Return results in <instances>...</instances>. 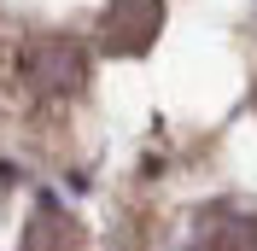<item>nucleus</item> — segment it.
<instances>
[{
    "label": "nucleus",
    "instance_id": "nucleus-1",
    "mask_svg": "<svg viewBox=\"0 0 257 251\" xmlns=\"http://www.w3.org/2000/svg\"><path fill=\"white\" fill-rule=\"evenodd\" d=\"M18 70L41 99H64L88 82V47L70 35H35L30 47L18 53Z\"/></svg>",
    "mask_w": 257,
    "mask_h": 251
},
{
    "label": "nucleus",
    "instance_id": "nucleus-3",
    "mask_svg": "<svg viewBox=\"0 0 257 251\" xmlns=\"http://www.w3.org/2000/svg\"><path fill=\"white\" fill-rule=\"evenodd\" d=\"M187 251H257V216H251V210H228V204H216V210L199 216Z\"/></svg>",
    "mask_w": 257,
    "mask_h": 251
},
{
    "label": "nucleus",
    "instance_id": "nucleus-4",
    "mask_svg": "<svg viewBox=\"0 0 257 251\" xmlns=\"http://www.w3.org/2000/svg\"><path fill=\"white\" fill-rule=\"evenodd\" d=\"M24 251H82V228L70 210H59V204H41L30 216V228H24Z\"/></svg>",
    "mask_w": 257,
    "mask_h": 251
},
{
    "label": "nucleus",
    "instance_id": "nucleus-2",
    "mask_svg": "<svg viewBox=\"0 0 257 251\" xmlns=\"http://www.w3.org/2000/svg\"><path fill=\"white\" fill-rule=\"evenodd\" d=\"M164 30V0H105V18H99V41L117 59H135L158 41Z\"/></svg>",
    "mask_w": 257,
    "mask_h": 251
}]
</instances>
